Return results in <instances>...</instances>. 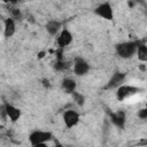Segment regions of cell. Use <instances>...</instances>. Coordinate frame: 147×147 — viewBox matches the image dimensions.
<instances>
[{
  "mask_svg": "<svg viewBox=\"0 0 147 147\" xmlns=\"http://www.w3.org/2000/svg\"><path fill=\"white\" fill-rule=\"evenodd\" d=\"M2 109L5 110L7 117L11 121V122H17L20 118H21V115H22V111L20 108L10 105V103H5L2 106Z\"/></svg>",
  "mask_w": 147,
  "mask_h": 147,
  "instance_id": "cell-9",
  "label": "cell"
},
{
  "mask_svg": "<svg viewBox=\"0 0 147 147\" xmlns=\"http://www.w3.org/2000/svg\"><path fill=\"white\" fill-rule=\"evenodd\" d=\"M67 68H68V63H67V62H64L63 60H61V61L56 60V63L54 64V69H55V70H57V71H63V70L67 69Z\"/></svg>",
  "mask_w": 147,
  "mask_h": 147,
  "instance_id": "cell-16",
  "label": "cell"
},
{
  "mask_svg": "<svg viewBox=\"0 0 147 147\" xmlns=\"http://www.w3.org/2000/svg\"><path fill=\"white\" fill-rule=\"evenodd\" d=\"M42 85L46 86V87H48V86H49V82H48L47 79H42Z\"/></svg>",
  "mask_w": 147,
  "mask_h": 147,
  "instance_id": "cell-20",
  "label": "cell"
},
{
  "mask_svg": "<svg viewBox=\"0 0 147 147\" xmlns=\"http://www.w3.org/2000/svg\"><path fill=\"white\" fill-rule=\"evenodd\" d=\"M138 46H139V42H138V41H133V40L119 42V44H117V45L115 46L116 54H117L121 59H124V60L131 59L133 55L137 54Z\"/></svg>",
  "mask_w": 147,
  "mask_h": 147,
  "instance_id": "cell-1",
  "label": "cell"
},
{
  "mask_svg": "<svg viewBox=\"0 0 147 147\" xmlns=\"http://www.w3.org/2000/svg\"><path fill=\"white\" fill-rule=\"evenodd\" d=\"M138 117L141 119H147V106L138 111Z\"/></svg>",
  "mask_w": 147,
  "mask_h": 147,
  "instance_id": "cell-17",
  "label": "cell"
},
{
  "mask_svg": "<svg viewBox=\"0 0 147 147\" xmlns=\"http://www.w3.org/2000/svg\"><path fill=\"white\" fill-rule=\"evenodd\" d=\"M22 0H9V3H11V5H16V3H18V2H21Z\"/></svg>",
  "mask_w": 147,
  "mask_h": 147,
  "instance_id": "cell-21",
  "label": "cell"
},
{
  "mask_svg": "<svg viewBox=\"0 0 147 147\" xmlns=\"http://www.w3.org/2000/svg\"><path fill=\"white\" fill-rule=\"evenodd\" d=\"M125 78H126V76H125L124 72H121V71L114 72L113 76L109 78V80H108V83H107V85H106V88H108V90H109V88H110V90L117 88L118 86L123 85V83L125 82Z\"/></svg>",
  "mask_w": 147,
  "mask_h": 147,
  "instance_id": "cell-8",
  "label": "cell"
},
{
  "mask_svg": "<svg viewBox=\"0 0 147 147\" xmlns=\"http://www.w3.org/2000/svg\"><path fill=\"white\" fill-rule=\"evenodd\" d=\"M136 55L138 56V59H139L141 62H147V45H145V44H139Z\"/></svg>",
  "mask_w": 147,
  "mask_h": 147,
  "instance_id": "cell-14",
  "label": "cell"
},
{
  "mask_svg": "<svg viewBox=\"0 0 147 147\" xmlns=\"http://www.w3.org/2000/svg\"><path fill=\"white\" fill-rule=\"evenodd\" d=\"M11 17H14V18H18V17H21V11H20L18 9H14V10H11Z\"/></svg>",
  "mask_w": 147,
  "mask_h": 147,
  "instance_id": "cell-18",
  "label": "cell"
},
{
  "mask_svg": "<svg viewBox=\"0 0 147 147\" xmlns=\"http://www.w3.org/2000/svg\"><path fill=\"white\" fill-rule=\"evenodd\" d=\"M16 31V23H15V20L14 17H7L5 21H3V36L6 38H9L11 36H14Z\"/></svg>",
  "mask_w": 147,
  "mask_h": 147,
  "instance_id": "cell-11",
  "label": "cell"
},
{
  "mask_svg": "<svg viewBox=\"0 0 147 147\" xmlns=\"http://www.w3.org/2000/svg\"><path fill=\"white\" fill-rule=\"evenodd\" d=\"M53 134L49 131H41V130H34L29 134V141L32 146H40L49 140H52Z\"/></svg>",
  "mask_w": 147,
  "mask_h": 147,
  "instance_id": "cell-2",
  "label": "cell"
},
{
  "mask_svg": "<svg viewBox=\"0 0 147 147\" xmlns=\"http://www.w3.org/2000/svg\"><path fill=\"white\" fill-rule=\"evenodd\" d=\"M132 1H134V2H137L139 5H142V6H146V1L145 0H132Z\"/></svg>",
  "mask_w": 147,
  "mask_h": 147,
  "instance_id": "cell-19",
  "label": "cell"
},
{
  "mask_svg": "<svg viewBox=\"0 0 147 147\" xmlns=\"http://www.w3.org/2000/svg\"><path fill=\"white\" fill-rule=\"evenodd\" d=\"M2 2H9V0H1Z\"/></svg>",
  "mask_w": 147,
  "mask_h": 147,
  "instance_id": "cell-22",
  "label": "cell"
},
{
  "mask_svg": "<svg viewBox=\"0 0 147 147\" xmlns=\"http://www.w3.org/2000/svg\"><path fill=\"white\" fill-rule=\"evenodd\" d=\"M94 14L106 21L114 20V9H113V6L110 5V2H108V1L98 5L94 8Z\"/></svg>",
  "mask_w": 147,
  "mask_h": 147,
  "instance_id": "cell-3",
  "label": "cell"
},
{
  "mask_svg": "<svg viewBox=\"0 0 147 147\" xmlns=\"http://www.w3.org/2000/svg\"><path fill=\"white\" fill-rule=\"evenodd\" d=\"M71 94H72V99H74V101H75L78 106H83V105L85 103V96H84L82 93L75 91V92H72Z\"/></svg>",
  "mask_w": 147,
  "mask_h": 147,
  "instance_id": "cell-15",
  "label": "cell"
},
{
  "mask_svg": "<svg viewBox=\"0 0 147 147\" xmlns=\"http://www.w3.org/2000/svg\"><path fill=\"white\" fill-rule=\"evenodd\" d=\"M72 40H74L72 33L67 28H63L56 37V45L59 48H64V47L69 46L72 42Z\"/></svg>",
  "mask_w": 147,
  "mask_h": 147,
  "instance_id": "cell-7",
  "label": "cell"
},
{
  "mask_svg": "<svg viewBox=\"0 0 147 147\" xmlns=\"http://www.w3.org/2000/svg\"><path fill=\"white\" fill-rule=\"evenodd\" d=\"M72 69H74V74L76 76H85L90 71V64L85 59L78 56L74 61Z\"/></svg>",
  "mask_w": 147,
  "mask_h": 147,
  "instance_id": "cell-6",
  "label": "cell"
},
{
  "mask_svg": "<svg viewBox=\"0 0 147 147\" xmlns=\"http://www.w3.org/2000/svg\"><path fill=\"white\" fill-rule=\"evenodd\" d=\"M79 117H80L79 114L74 109L65 110L63 113V116H62L63 123H64L67 129H72L74 126H76L78 124V122H79Z\"/></svg>",
  "mask_w": 147,
  "mask_h": 147,
  "instance_id": "cell-5",
  "label": "cell"
},
{
  "mask_svg": "<svg viewBox=\"0 0 147 147\" xmlns=\"http://www.w3.org/2000/svg\"><path fill=\"white\" fill-rule=\"evenodd\" d=\"M61 87H62V90H63L64 92H67V93H72V92H75L76 88H77V83H76L75 79L67 77V78H63V79H62V82H61Z\"/></svg>",
  "mask_w": 147,
  "mask_h": 147,
  "instance_id": "cell-13",
  "label": "cell"
},
{
  "mask_svg": "<svg viewBox=\"0 0 147 147\" xmlns=\"http://www.w3.org/2000/svg\"><path fill=\"white\" fill-rule=\"evenodd\" d=\"M140 91V88L136 87V86H132V85H121L116 88V99L118 101H123L125 100L126 98L133 95V94H137L138 92Z\"/></svg>",
  "mask_w": 147,
  "mask_h": 147,
  "instance_id": "cell-4",
  "label": "cell"
},
{
  "mask_svg": "<svg viewBox=\"0 0 147 147\" xmlns=\"http://www.w3.org/2000/svg\"><path fill=\"white\" fill-rule=\"evenodd\" d=\"M61 28H62V23L59 22V21H56V20H51V21H48V22L46 23V25H45L46 31H47L48 34L52 36V37L57 36V34L60 33V31L62 30Z\"/></svg>",
  "mask_w": 147,
  "mask_h": 147,
  "instance_id": "cell-12",
  "label": "cell"
},
{
  "mask_svg": "<svg viewBox=\"0 0 147 147\" xmlns=\"http://www.w3.org/2000/svg\"><path fill=\"white\" fill-rule=\"evenodd\" d=\"M110 121L111 123L118 127V129H124L125 126V122H126V116H125V113L123 110H117L115 113H110Z\"/></svg>",
  "mask_w": 147,
  "mask_h": 147,
  "instance_id": "cell-10",
  "label": "cell"
}]
</instances>
